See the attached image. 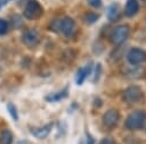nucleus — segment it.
<instances>
[{
	"instance_id": "obj_12",
	"label": "nucleus",
	"mask_w": 146,
	"mask_h": 144,
	"mask_svg": "<svg viewBox=\"0 0 146 144\" xmlns=\"http://www.w3.org/2000/svg\"><path fill=\"white\" fill-rule=\"evenodd\" d=\"M120 17V9H119V6L117 3H112L108 9H107V18L111 20V22H115Z\"/></svg>"
},
{
	"instance_id": "obj_9",
	"label": "nucleus",
	"mask_w": 146,
	"mask_h": 144,
	"mask_svg": "<svg viewBox=\"0 0 146 144\" xmlns=\"http://www.w3.org/2000/svg\"><path fill=\"white\" fill-rule=\"evenodd\" d=\"M52 128V124H48L44 125L42 127H38V128H31V133L33 136H35L36 138H46Z\"/></svg>"
},
{
	"instance_id": "obj_23",
	"label": "nucleus",
	"mask_w": 146,
	"mask_h": 144,
	"mask_svg": "<svg viewBox=\"0 0 146 144\" xmlns=\"http://www.w3.org/2000/svg\"><path fill=\"white\" fill-rule=\"evenodd\" d=\"M144 1H145V2H146V0H144Z\"/></svg>"
},
{
	"instance_id": "obj_17",
	"label": "nucleus",
	"mask_w": 146,
	"mask_h": 144,
	"mask_svg": "<svg viewBox=\"0 0 146 144\" xmlns=\"http://www.w3.org/2000/svg\"><path fill=\"white\" fill-rule=\"evenodd\" d=\"M8 29V23L5 19H0V35L5 34Z\"/></svg>"
},
{
	"instance_id": "obj_10",
	"label": "nucleus",
	"mask_w": 146,
	"mask_h": 144,
	"mask_svg": "<svg viewBox=\"0 0 146 144\" xmlns=\"http://www.w3.org/2000/svg\"><path fill=\"white\" fill-rule=\"evenodd\" d=\"M138 9H139V5H138L137 0H128L125 3V7H124V14H125V16L131 17L137 14Z\"/></svg>"
},
{
	"instance_id": "obj_5",
	"label": "nucleus",
	"mask_w": 146,
	"mask_h": 144,
	"mask_svg": "<svg viewBox=\"0 0 146 144\" xmlns=\"http://www.w3.org/2000/svg\"><path fill=\"white\" fill-rule=\"evenodd\" d=\"M127 59L131 65H139L146 60V52L138 48H132L128 51Z\"/></svg>"
},
{
	"instance_id": "obj_1",
	"label": "nucleus",
	"mask_w": 146,
	"mask_h": 144,
	"mask_svg": "<svg viewBox=\"0 0 146 144\" xmlns=\"http://www.w3.org/2000/svg\"><path fill=\"white\" fill-rule=\"evenodd\" d=\"M146 121V113L143 110H136L129 115V117L125 120V127L128 129L135 130L139 129L144 126Z\"/></svg>"
},
{
	"instance_id": "obj_18",
	"label": "nucleus",
	"mask_w": 146,
	"mask_h": 144,
	"mask_svg": "<svg viewBox=\"0 0 146 144\" xmlns=\"http://www.w3.org/2000/svg\"><path fill=\"white\" fill-rule=\"evenodd\" d=\"M13 26L15 27V28H17V27H21V25H22V20H21V17L19 16H14L13 17Z\"/></svg>"
},
{
	"instance_id": "obj_8",
	"label": "nucleus",
	"mask_w": 146,
	"mask_h": 144,
	"mask_svg": "<svg viewBox=\"0 0 146 144\" xmlns=\"http://www.w3.org/2000/svg\"><path fill=\"white\" fill-rule=\"evenodd\" d=\"M119 117H120V115H119L117 110L110 109V110H107L104 113V116H103V122H104V125L106 127H110V128L111 127H114L116 125V122L119 121Z\"/></svg>"
},
{
	"instance_id": "obj_16",
	"label": "nucleus",
	"mask_w": 146,
	"mask_h": 144,
	"mask_svg": "<svg viewBox=\"0 0 146 144\" xmlns=\"http://www.w3.org/2000/svg\"><path fill=\"white\" fill-rule=\"evenodd\" d=\"M8 111H9V113H10V116L13 117L14 120H17V119H18L17 109H16V107H15L13 103H9V104H8Z\"/></svg>"
},
{
	"instance_id": "obj_19",
	"label": "nucleus",
	"mask_w": 146,
	"mask_h": 144,
	"mask_svg": "<svg viewBox=\"0 0 146 144\" xmlns=\"http://www.w3.org/2000/svg\"><path fill=\"white\" fill-rule=\"evenodd\" d=\"M87 1H88V3H89L91 7H94V8H98V7L102 6V0H87Z\"/></svg>"
},
{
	"instance_id": "obj_4",
	"label": "nucleus",
	"mask_w": 146,
	"mask_h": 144,
	"mask_svg": "<svg viewBox=\"0 0 146 144\" xmlns=\"http://www.w3.org/2000/svg\"><path fill=\"white\" fill-rule=\"evenodd\" d=\"M143 99V91L138 86H129L123 92V100L128 103H137Z\"/></svg>"
},
{
	"instance_id": "obj_7",
	"label": "nucleus",
	"mask_w": 146,
	"mask_h": 144,
	"mask_svg": "<svg viewBox=\"0 0 146 144\" xmlns=\"http://www.w3.org/2000/svg\"><path fill=\"white\" fill-rule=\"evenodd\" d=\"M39 40H40V37H39V34H38V32L36 31H34V29H27V31H25L24 33H23V35H22V41H23V43L25 44V45H27V46H35L38 43H39Z\"/></svg>"
},
{
	"instance_id": "obj_15",
	"label": "nucleus",
	"mask_w": 146,
	"mask_h": 144,
	"mask_svg": "<svg viewBox=\"0 0 146 144\" xmlns=\"http://www.w3.org/2000/svg\"><path fill=\"white\" fill-rule=\"evenodd\" d=\"M97 19H98V15L95 14V12H87L86 16H84V20H86L87 23H89V24L95 23Z\"/></svg>"
},
{
	"instance_id": "obj_11",
	"label": "nucleus",
	"mask_w": 146,
	"mask_h": 144,
	"mask_svg": "<svg viewBox=\"0 0 146 144\" xmlns=\"http://www.w3.org/2000/svg\"><path fill=\"white\" fill-rule=\"evenodd\" d=\"M90 73H91V63H88L87 66L80 68L78 71V75H76V83L79 85H81L86 81V78L90 75Z\"/></svg>"
},
{
	"instance_id": "obj_14",
	"label": "nucleus",
	"mask_w": 146,
	"mask_h": 144,
	"mask_svg": "<svg viewBox=\"0 0 146 144\" xmlns=\"http://www.w3.org/2000/svg\"><path fill=\"white\" fill-rule=\"evenodd\" d=\"M65 95H66V88H65V91H62L60 93H56V94H51V95L47 96V100L48 101H59Z\"/></svg>"
},
{
	"instance_id": "obj_20",
	"label": "nucleus",
	"mask_w": 146,
	"mask_h": 144,
	"mask_svg": "<svg viewBox=\"0 0 146 144\" xmlns=\"http://www.w3.org/2000/svg\"><path fill=\"white\" fill-rule=\"evenodd\" d=\"M100 144H117L113 138H104L102 142H100Z\"/></svg>"
},
{
	"instance_id": "obj_2",
	"label": "nucleus",
	"mask_w": 146,
	"mask_h": 144,
	"mask_svg": "<svg viewBox=\"0 0 146 144\" xmlns=\"http://www.w3.org/2000/svg\"><path fill=\"white\" fill-rule=\"evenodd\" d=\"M24 17L27 19H35L42 15V7L35 0H29L24 9Z\"/></svg>"
},
{
	"instance_id": "obj_3",
	"label": "nucleus",
	"mask_w": 146,
	"mask_h": 144,
	"mask_svg": "<svg viewBox=\"0 0 146 144\" xmlns=\"http://www.w3.org/2000/svg\"><path fill=\"white\" fill-rule=\"evenodd\" d=\"M128 35H129V27L127 25H120L113 29L110 39H111L112 43L120 45L127 40Z\"/></svg>"
},
{
	"instance_id": "obj_6",
	"label": "nucleus",
	"mask_w": 146,
	"mask_h": 144,
	"mask_svg": "<svg viewBox=\"0 0 146 144\" xmlns=\"http://www.w3.org/2000/svg\"><path fill=\"white\" fill-rule=\"evenodd\" d=\"M58 28L60 29V32H62L65 36L70 37V36H72V35L74 34V32H75V23H74V20H73L72 18L65 17V18H63L62 20H59Z\"/></svg>"
},
{
	"instance_id": "obj_22",
	"label": "nucleus",
	"mask_w": 146,
	"mask_h": 144,
	"mask_svg": "<svg viewBox=\"0 0 146 144\" xmlns=\"http://www.w3.org/2000/svg\"><path fill=\"white\" fill-rule=\"evenodd\" d=\"M145 31H146V26H145Z\"/></svg>"
},
{
	"instance_id": "obj_13",
	"label": "nucleus",
	"mask_w": 146,
	"mask_h": 144,
	"mask_svg": "<svg viewBox=\"0 0 146 144\" xmlns=\"http://www.w3.org/2000/svg\"><path fill=\"white\" fill-rule=\"evenodd\" d=\"M13 143V133L9 129H3L0 133V144H11Z\"/></svg>"
},
{
	"instance_id": "obj_21",
	"label": "nucleus",
	"mask_w": 146,
	"mask_h": 144,
	"mask_svg": "<svg viewBox=\"0 0 146 144\" xmlns=\"http://www.w3.org/2000/svg\"><path fill=\"white\" fill-rule=\"evenodd\" d=\"M99 73H100V65H97V67H96V81L98 79V76H99Z\"/></svg>"
}]
</instances>
